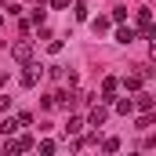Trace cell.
Returning <instances> with one entry per match:
<instances>
[{
  "mask_svg": "<svg viewBox=\"0 0 156 156\" xmlns=\"http://www.w3.org/2000/svg\"><path fill=\"white\" fill-rule=\"evenodd\" d=\"M0 26H4V18H0Z\"/></svg>",
  "mask_w": 156,
  "mask_h": 156,
  "instance_id": "obj_19",
  "label": "cell"
},
{
  "mask_svg": "<svg viewBox=\"0 0 156 156\" xmlns=\"http://www.w3.org/2000/svg\"><path fill=\"white\" fill-rule=\"evenodd\" d=\"M142 73H131V76H123V87H127V91H138V87H142Z\"/></svg>",
  "mask_w": 156,
  "mask_h": 156,
  "instance_id": "obj_9",
  "label": "cell"
},
{
  "mask_svg": "<svg viewBox=\"0 0 156 156\" xmlns=\"http://www.w3.org/2000/svg\"><path fill=\"white\" fill-rule=\"evenodd\" d=\"M44 7H47V4H37V11H33V18H29L33 26H44V18H47V11H44Z\"/></svg>",
  "mask_w": 156,
  "mask_h": 156,
  "instance_id": "obj_11",
  "label": "cell"
},
{
  "mask_svg": "<svg viewBox=\"0 0 156 156\" xmlns=\"http://www.w3.org/2000/svg\"><path fill=\"white\" fill-rule=\"evenodd\" d=\"M131 102H134V109H142V113H153V105H156V98L149 94V91H142V87L134 91V98H131Z\"/></svg>",
  "mask_w": 156,
  "mask_h": 156,
  "instance_id": "obj_2",
  "label": "cell"
},
{
  "mask_svg": "<svg viewBox=\"0 0 156 156\" xmlns=\"http://www.w3.org/2000/svg\"><path fill=\"white\" fill-rule=\"evenodd\" d=\"M51 105H58V109H69V105H73V94H66V91H55V94H51Z\"/></svg>",
  "mask_w": 156,
  "mask_h": 156,
  "instance_id": "obj_7",
  "label": "cell"
},
{
  "mask_svg": "<svg viewBox=\"0 0 156 156\" xmlns=\"http://www.w3.org/2000/svg\"><path fill=\"white\" fill-rule=\"evenodd\" d=\"M0 113H11V94H0Z\"/></svg>",
  "mask_w": 156,
  "mask_h": 156,
  "instance_id": "obj_17",
  "label": "cell"
},
{
  "mask_svg": "<svg viewBox=\"0 0 156 156\" xmlns=\"http://www.w3.org/2000/svg\"><path fill=\"white\" fill-rule=\"evenodd\" d=\"M149 123H153V113H142V116H138V131H145Z\"/></svg>",
  "mask_w": 156,
  "mask_h": 156,
  "instance_id": "obj_16",
  "label": "cell"
},
{
  "mask_svg": "<svg viewBox=\"0 0 156 156\" xmlns=\"http://www.w3.org/2000/svg\"><path fill=\"white\" fill-rule=\"evenodd\" d=\"M105 120H109V109H105V105H94L91 116H87V123H91V127H102Z\"/></svg>",
  "mask_w": 156,
  "mask_h": 156,
  "instance_id": "obj_4",
  "label": "cell"
},
{
  "mask_svg": "<svg viewBox=\"0 0 156 156\" xmlns=\"http://www.w3.org/2000/svg\"><path fill=\"white\" fill-rule=\"evenodd\" d=\"M37 80H40V66L26 62V73H22V87H37Z\"/></svg>",
  "mask_w": 156,
  "mask_h": 156,
  "instance_id": "obj_3",
  "label": "cell"
},
{
  "mask_svg": "<svg viewBox=\"0 0 156 156\" xmlns=\"http://www.w3.org/2000/svg\"><path fill=\"white\" fill-rule=\"evenodd\" d=\"M91 29H94V33H105V29H109V18H94Z\"/></svg>",
  "mask_w": 156,
  "mask_h": 156,
  "instance_id": "obj_13",
  "label": "cell"
},
{
  "mask_svg": "<svg viewBox=\"0 0 156 156\" xmlns=\"http://www.w3.org/2000/svg\"><path fill=\"white\" fill-rule=\"evenodd\" d=\"M102 149H105V153H116V149H120V138H105Z\"/></svg>",
  "mask_w": 156,
  "mask_h": 156,
  "instance_id": "obj_14",
  "label": "cell"
},
{
  "mask_svg": "<svg viewBox=\"0 0 156 156\" xmlns=\"http://www.w3.org/2000/svg\"><path fill=\"white\" fill-rule=\"evenodd\" d=\"M134 40H138V29H131V26L116 29V44H134Z\"/></svg>",
  "mask_w": 156,
  "mask_h": 156,
  "instance_id": "obj_6",
  "label": "cell"
},
{
  "mask_svg": "<svg viewBox=\"0 0 156 156\" xmlns=\"http://www.w3.org/2000/svg\"><path fill=\"white\" fill-rule=\"evenodd\" d=\"M51 7H55V11H66V7H69V0H51Z\"/></svg>",
  "mask_w": 156,
  "mask_h": 156,
  "instance_id": "obj_18",
  "label": "cell"
},
{
  "mask_svg": "<svg viewBox=\"0 0 156 156\" xmlns=\"http://www.w3.org/2000/svg\"><path fill=\"white\" fill-rule=\"evenodd\" d=\"M18 127H22V120H18V116H7L4 123H0V134H7V138H11V134H15Z\"/></svg>",
  "mask_w": 156,
  "mask_h": 156,
  "instance_id": "obj_8",
  "label": "cell"
},
{
  "mask_svg": "<svg viewBox=\"0 0 156 156\" xmlns=\"http://www.w3.org/2000/svg\"><path fill=\"white\" fill-rule=\"evenodd\" d=\"M131 109H134V102H131V98H116V113H120V116H127Z\"/></svg>",
  "mask_w": 156,
  "mask_h": 156,
  "instance_id": "obj_10",
  "label": "cell"
},
{
  "mask_svg": "<svg viewBox=\"0 0 156 156\" xmlns=\"http://www.w3.org/2000/svg\"><path fill=\"white\" fill-rule=\"evenodd\" d=\"M116 87H120V80H116V76H105V80H102V98H105V102H113Z\"/></svg>",
  "mask_w": 156,
  "mask_h": 156,
  "instance_id": "obj_5",
  "label": "cell"
},
{
  "mask_svg": "<svg viewBox=\"0 0 156 156\" xmlns=\"http://www.w3.org/2000/svg\"><path fill=\"white\" fill-rule=\"evenodd\" d=\"M109 22H127V7H113V18Z\"/></svg>",
  "mask_w": 156,
  "mask_h": 156,
  "instance_id": "obj_15",
  "label": "cell"
},
{
  "mask_svg": "<svg viewBox=\"0 0 156 156\" xmlns=\"http://www.w3.org/2000/svg\"><path fill=\"white\" fill-rule=\"evenodd\" d=\"M11 58H15V62H22V66H26V62H33V44H29V40H18V44L11 47Z\"/></svg>",
  "mask_w": 156,
  "mask_h": 156,
  "instance_id": "obj_1",
  "label": "cell"
},
{
  "mask_svg": "<svg viewBox=\"0 0 156 156\" xmlns=\"http://www.w3.org/2000/svg\"><path fill=\"white\" fill-rule=\"evenodd\" d=\"M80 131H83V120L69 116V123H66V134H80Z\"/></svg>",
  "mask_w": 156,
  "mask_h": 156,
  "instance_id": "obj_12",
  "label": "cell"
}]
</instances>
